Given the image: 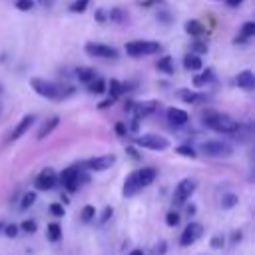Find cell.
I'll use <instances>...</instances> for the list:
<instances>
[{
	"label": "cell",
	"mask_w": 255,
	"mask_h": 255,
	"mask_svg": "<svg viewBox=\"0 0 255 255\" xmlns=\"http://www.w3.org/2000/svg\"><path fill=\"white\" fill-rule=\"evenodd\" d=\"M30 88L42 96V98H50V100H64L68 96L74 94V88L72 86H60V84H54V82H48L44 78H32L30 80Z\"/></svg>",
	"instance_id": "1"
},
{
	"label": "cell",
	"mask_w": 255,
	"mask_h": 255,
	"mask_svg": "<svg viewBox=\"0 0 255 255\" xmlns=\"http://www.w3.org/2000/svg\"><path fill=\"white\" fill-rule=\"evenodd\" d=\"M203 124H205L209 129L219 131V133H233V131L237 129V126H239L233 118L221 116V114H207L205 120H203Z\"/></svg>",
	"instance_id": "2"
},
{
	"label": "cell",
	"mask_w": 255,
	"mask_h": 255,
	"mask_svg": "<svg viewBox=\"0 0 255 255\" xmlns=\"http://www.w3.org/2000/svg\"><path fill=\"white\" fill-rule=\"evenodd\" d=\"M159 50H161V46L157 42H153V40H133V42H128L126 44V52L131 58L151 56V54H157Z\"/></svg>",
	"instance_id": "3"
},
{
	"label": "cell",
	"mask_w": 255,
	"mask_h": 255,
	"mask_svg": "<svg viewBox=\"0 0 255 255\" xmlns=\"http://www.w3.org/2000/svg\"><path fill=\"white\" fill-rule=\"evenodd\" d=\"M199 151L207 157H229L233 153V147L221 139H207V141H201Z\"/></svg>",
	"instance_id": "4"
},
{
	"label": "cell",
	"mask_w": 255,
	"mask_h": 255,
	"mask_svg": "<svg viewBox=\"0 0 255 255\" xmlns=\"http://www.w3.org/2000/svg\"><path fill=\"white\" fill-rule=\"evenodd\" d=\"M133 143L139 145V147H145V149H155V151H161V149H165L169 145V141L163 135H155V133L133 135Z\"/></svg>",
	"instance_id": "5"
},
{
	"label": "cell",
	"mask_w": 255,
	"mask_h": 255,
	"mask_svg": "<svg viewBox=\"0 0 255 255\" xmlns=\"http://www.w3.org/2000/svg\"><path fill=\"white\" fill-rule=\"evenodd\" d=\"M86 52L94 58H104V60H116L118 58V50L106 44H96V42H88L86 44Z\"/></svg>",
	"instance_id": "6"
},
{
	"label": "cell",
	"mask_w": 255,
	"mask_h": 255,
	"mask_svg": "<svg viewBox=\"0 0 255 255\" xmlns=\"http://www.w3.org/2000/svg\"><path fill=\"white\" fill-rule=\"evenodd\" d=\"M195 191V181L193 179H181L177 185H175V191H173V203L175 205H181L185 203L191 193Z\"/></svg>",
	"instance_id": "7"
},
{
	"label": "cell",
	"mask_w": 255,
	"mask_h": 255,
	"mask_svg": "<svg viewBox=\"0 0 255 255\" xmlns=\"http://www.w3.org/2000/svg\"><path fill=\"white\" fill-rule=\"evenodd\" d=\"M114 163H116V155H114V153H108V155L90 157V159H86L84 165H86L88 169H94V171H106V169H110Z\"/></svg>",
	"instance_id": "8"
},
{
	"label": "cell",
	"mask_w": 255,
	"mask_h": 255,
	"mask_svg": "<svg viewBox=\"0 0 255 255\" xmlns=\"http://www.w3.org/2000/svg\"><path fill=\"white\" fill-rule=\"evenodd\" d=\"M56 183H58V175H56V171H54L52 167L42 169L40 175L36 177V189H40V191H48V189H52Z\"/></svg>",
	"instance_id": "9"
},
{
	"label": "cell",
	"mask_w": 255,
	"mask_h": 255,
	"mask_svg": "<svg viewBox=\"0 0 255 255\" xmlns=\"http://www.w3.org/2000/svg\"><path fill=\"white\" fill-rule=\"evenodd\" d=\"M203 233V227L199 223H189L183 231H181V237H179V243L181 245H191L195 239H199Z\"/></svg>",
	"instance_id": "10"
},
{
	"label": "cell",
	"mask_w": 255,
	"mask_h": 255,
	"mask_svg": "<svg viewBox=\"0 0 255 255\" xmlns=\"http://www.w3.org/2000/svg\"><path fill=\"white\" fill-rule=\"evenodd\" d=\"M60 181L64 183V187H66L68 191H76L78 185H80V181H78V167H68V169H64L62 175H60Z\"/></svg>",
	"instance_id": "11"
},
{
	"label": "cell",
	"mask_w": 255,
	"mask_h": 255,
	"mask_svg": "<svg viewBox=\"0 0 255 255\" xmlns=\"http://www.w3.org/2000/svg\"><path fill=\"white\" fill-rule=\"evenodd\" d=\"M155 108H157V102H153V100L151 102H133V106H131L129 112H133L135 118H145V116L153 114Z\"/></svg>",
	"instance_id": "12"
},
{
	"label": "cell",
	"mask_w": 255,
	"mask_h": 255,
	"mask_svg": "<svg viewBox=\"0 0 255 255\" xmlns=\"http://www.w3.org/2000/svg\"><path fill=\"white\" fill-rule=\"evenodd\" d=\"M165 116H167L169 124H171V126H175V128L185 126V124H187V120H189L187 112H185V110H179V108H169Z\"/></svg>",
	"instance_id": "13"
},
{
	"label": "cell",
	"mask_w": 255,
	"mask_h": 255,
	"mask_svg": "<svg viewBox=\"0 0 255 255\" xmlns=\"http://www.w3.org/2000/svg\"><path fill=\"white\" fill-rule=\"evenodd\" d=\"M34 124V116H24L18 124H16V128L12 129V133H10V139H18V137H22L28 129H30V126Z\"/></svg>",
	"instance_id": "14"
},
{
	"label": "cell",
	"mask_w": 255,
	"mask_h": 255,
	"mask_svg": "<svg viewBox=\"0 0 255 255\" xmlns=\"http://www.w3.org/2000/svg\"><path fill=\"white\" fill-rule=\"evenodd\" d=\"M139 189H141V185H139V181H137V173H135V171H131V173L126 177V183H124L122 193H124L126 197H129V195L137 193Z\"/></svg>",
	"instance_id": "15"
},
{
	"label": "cell",
	"mask_w": 255,
	"mask_h": 255,
	"mask_svg": "<svg viewBox=\"0 0 255 255\" xmlns=\"http://www.w3.org/2000/svg\"><path fill=\"white\" fill-rule=\"evenodd\" d=\"M235 82H237L239 88H243V90H247V92H251V90L255 88V76H253L251 70H243V72H239V76H237Z\"/></svg>",
	"instance_id": "16"
},
{
	"label": "cell",
	"mask_w": 255,
	"mask_h": 255,
	"mask_svg": "<svg viewBox=\"0 0 255 255\" xmlns=\"http://www.w3.org/2000/svg\"><path fill=\"white\" fill-rule=\"evenodd\" d=\"M135 173H137V181L141 187H147L149 183H153V179L157 175V171L153 167H141V169H135Z\"/></svg>",
	"instance_id": "17"
},
{
	"label": "cell",
	"mask_w": 255,
	"mask_h": 255,
	"mask_svg": "<svg viewBox=\"0 0 255 255\" xmlns=\"http://www.w3.org/2000/svg\"><path fill=\"white\" fill-rule=\"evenodd\" d=\"M58 124H60V118H58V116H54V118L46 120V122L42 124V128L38 129V139H44L46 135H50V133L58 128Z\"/></svg>",
	"instance_id": "18"
},
{
	"label": "cell",
	"mask_w": 255,
	"mask_h": 255,
	"mask_svg": "<svg viewBox=\"0 0 255 255\" xmlns=\"http://www.w3.org/2000/svg\"><path fill=\"white\" fill-rule=\"evenodd\" d=\"M185 104H199V102H205V96L203 94H197V92H191V90H181L177 94Z\"/></svg>",
	"instance_id": "19"
},
{
	"label": "cell",
	"mask_w": 255,
	"mask_h": 255,
	"mask_svg": "<svg viewBox=\"0 0 255 255\" xmlns=\"http://www.w3.org/2000/svg\"><path fill=\"white\" fill-rule=\"evenodd\" d=\"M183 28H185V32L191 34V36H203V34H205V26H203L199 20H187Z\"/></svg>",
	"instance_id": "20"
},
{
	"label": "cell",
	"mask_w": 255,
	"mask_h": 255,
	"mask_svg": "<svg viewBox=\"0 0 255 255\" xmlns=\"http://www.w3.org/2000/svg\"><path fill=\"white\" fill-rule=\"evenodd\" d=\"M183 68L189 70V72L199 70V68H201V58H199L197 54H187V56L183 58Z\"/></svg>",
	"instance_id": "21"
},
{
	"label": "cell",
	"mask_w": 255,
	"mask_h": 255,
	"mask_svg": "<svg viewBox=\"0 0 255 255\" xmlns=\"http://www.w3.org/2000/svg\"><path fill=\"white\" fill-rule=\"evenodd\" d=\"M209 82H213V70H205L203 74H199V76L193 78V86H195V88H203V86H207Z\"/></svg>",
	"instance_id": "22"
},
{
	"label": "cell",
	"mask_w": 255,
	"mask_h": 255,
	"mask_svg": "<svg viewBox=\"0 0 255 255\" xmlns=\"http://www.w3.org/2000/svg\"><path fill=\"white\" fill-rule=\"evenodd\" d=\"M76 76H78V80H80V82L90 84V82L96 78V72H94L92 68H86V66H84V68H78V70H76Z\"/></svg>",
	"instance_id": "23"
},
{
	"label": "cell",
	"mask_w": 255,
	"mask_h": 255,
	"mask_svg": "<svg viewBox=\"0 0 255 255\" xmlns=\"http://www.w3.org/2000/svg\"><path fill=\"white\" fill-rule=\"evenodd\" d=\"M155 68H157L159 72L167 74V76L175 72V70H173V62H171V58H169V56H163V58H161V60H159V62L155 64Z\"/></svg>",
	"instance_id": "24"
},
{
	"label": "cell",
	"mask_w": 255,
	"mask_h": 255,
	"mask_svg": "<svg viewBox=\"0 0 255 255\" xmlns=\"http://www.w3.org/2000/svg\"><path fill=\"white\" fill-rule=\"evenodd\" d=\"M128 90H129L128 84H122V82H118V80H112V82H110V94H112V98H118V96H122V94L128 92Z\"/></svg>",
	"instance_id": "25"
},
{
	"label": "cell",
	"mask_w": 255,
	"mask_h": 255,
	"mask_svg": "<svg viewBox=\"0 0 255 255\" xmlns=\"http://www.w3.org/2000/svg\"><path fill=\"white\" fill-rule=\"evenodd\" d=\"M46 237H48V241H60V237H62V227H60L58 223H50L48 229H46Z\"/></svg>",
	"instance_id": "26"
},
{
	"label": "cell",
	"mask_w": 255,
	"mask_h": 255,
	"mask_svg": "<svg viewBox=\"0 0 255 255\" xmlns=\"http://www.w3.org/2000/svg\"><path fill=\"white\" fill-rule=\"evenodd\" d=\"M88 90H90L92 94H104V92H106V82L100 80V78H94V80L88 84Z\"/></svg>",
	"instance_id": "27"
},
{
	"label": "cell",
	"mask_w": 255,
	"mask_h": 255,
	"mask_svg": "<svg viewBox=\"0 0 255 255\" xmlns=\"http://www.w3.org/2000/svg\"><path fill=\"white\" fill-rule=\"evenodd\" d=\"M237 195L235 193H225L223 197H221V207L223 209H231V207H235L237 205Z\"/></svg>",
	"instance_id": "28"
},
{
	"label": "cell",
	"mask_w": 255,
	"mask_h": 255,
	"mask_svg": "<svg viewBox=\"0 0 255 255\" xmlns=\"http://www.w3.org/2000/svg\"><path fill=\"white\" fill-rule=\"evenodd\" d=\"M110 20L120 24V22H124V20H126V12H124L122 8H112V10H110Z\"/></svg>",
	"instance_id": "29"
},
{
	"label": "cell",
	"mask_w": 255,
	"mask_h": 255,
	"mask_svg": "<svg viewBox=\"0 0 255 255\" xmlns=\"http://www.w3.org/2000/svg\"><path fill=\"white\" fill-rule=\"evenodd\" d=\"M175 151L179 153V155H183V157H197V151L193 149V147H189V145H179V147H175Z\"/></svg>",
	"instance_id": "30"
},
{
	"label": "cell",
	"mask_w": 255,
	"mask_h": 255,
	"mask_svg": "<svg viewBox=\"0 0 255 255\" xmlns=\"http://www.w3.org/2000/svg\"><path fill=\"white\" fill-rule=\"evenodd\" d=\"M255 34V22H245L243 26H241V36L247 40V38H251Z\"/></svg>",
	"instance_id": "31"
},
{
	"label": "cell",
	"mask_w": 255,
	"mask_h": 255,
	"mask_svg": "<svg viewBox=\"0 0 255 255\" xmlns=\"http://www.w3.org/2000/svg\"><path fill=\"white\" fill-rule=\"evenodd\" d=\"M34 201H36V193H34V191H28V193H24L20 207H22V209H28L30 205H34Z\"/></svg>",
	"instance_id": "32"
},
{
	"label": "cell",
	"mask_w": 255,
	"mask_h": 255,
	"mask_svg": "<svg viewBox=\"0 0 255 255\" xmlns=\"http://www.w3.org/2000/svg\"><path fill=\"white\" fill-rule=\"evenodd\" d=\"M88 4H90V0H76V2H72L70 10L76 12V14H80V12H84L88 8Z\"/></svg>",
	"instance_id": "33"
},
{
	"label": "cell",
	"mask_w": 255,
	"mask_h": 255,
	"mask_svg": "<svg viewBox=\"0 0 255 255\" xmlns=\"http://www.w3.org/2000/svg\"><path fill=\"white\" fill-rule=\"evenodd\" d=\"M34 0H16V8L18 10H22V12H28V10H32L34 8Z\"/></svg>",
	"instance_id": "34"
},
{
	"label": "cell",
	"mask_w": 255,
	"mask_h": 255,
	"mask_svg": "<svg viewBox=\"0 0 255 255\" xmlns=\"http://www.w3.org/2000/svg\"><path fill=\"white\" fill-rule=\"evenodd\" d=\"M165 223H167L169 227H175V225L179 223V213H177V211H169V213L165 215Z\"/></svg>",
	"instance_id": "35"
},
{
	"label": "cell",
	"mask_w": 255,
	"mask_h": 255,
	"mask_svg": "<svg viewBox=\"0 0 255 255\" xmlns=\"http://www.w3.org/2000/svg\"><path fill=\"white\" fill-rule=\"evenodd\" d=\"M191 50L195 54H203V52H207V44L205 42H199V40H193L191 42Z\"/></svg>",
	"instance_id": "36"
},
{
	"label": "cell",
	"mask_w": 255,
	"mask_h": 255,
	"mask_svg": "<svg viewBox=\"0 0 255 255\" xmlns=\"http://www.w3.org/2000/svg\"><path fill=\"white\" fill-rule=\"evenodd\" d=\"M94 215H96V209H94L92 205H86V207L82 209V219H84V221H90V219H94Z\"/></svg>",
	"instance_id": "37"
},
{
	"label": "cell",
	"mask_w": 255,
	"mask_h": 255,
	"mask_svg": "<svg viewBox=\"0 0 255 255\" xmlns=\"http://www.w3.org/2000/svg\"><path fill=\"white\" fill-rule=\"evenodd\" d=\"M20 229H24L26 233H34V231H36V221H32V219H24L22 225H20Z\"/></svg>",
	"instance_id": "38"
},
{
	"label": "cell",
	"mask_w": 255,
	"mask_h": 255,
	"mask_svg": "<svg viewBox=\"0 0 255 255\" xmlns=\"http://www.w3.org/2000/svg\"><path fill=\"white\" fill-rule=\"evenodd\" d=\"M50 213L56 215V217H64V207L60 203H52L50 205Z\"/></svg>",
	"instance_id": "39"
},
{
	"label": "cell",
	"mask_w": 255,
	"mask_h": 255,
	"mask_svg": "<svg viewBox=\"0 0 255 255\" xmlns=\"http://www.w3.org/2000/svg\"><path fill=\"white\" fill-rule=\"evenodd\" d=\"M18 225L16 223H10V225H4V233L8 235V237H16V233H18Z\"/></svg>",
	"instance_id": "40"
},
{
	"label": "cell",
	"mask_w": 255,
	"mask_h": 255,
	"mask_svg": "<svg viewBox=\"0 0 255 255\" xmlns=\"http://www.w3.org/2000/svg\"><path fill=\"white\" fill-rule=\"evenodd\" d=\"M211 247H215V249H221V247H223V237H221V235L213 237V239H211Z\"/></svg>",
	"instance_id": "41"
},
{
	"label": "cell",
	"mask_w": 255,
	"mask_h": 255,
	"mask_svg": "<svg viewBox=\"0 0 255 255\" xmlns=\"http://www.w3.org/2000/svg\"><path fill=\"white\" fill-rule=\"evenodd\" d=\"M112 213H114V211H112V207H106V209H104V213H102V217H100V221H102V223H106V221L110 219V215H112Z\"/></svg>",
	"instance_id": "42"
},
{
	"label": "cell",
	"mask_w": 255,
	"mask_h": 255,
	"mask_svg": "<svg viewBox=\"0 0 255 255\" xmlns=\"http://www.w3.org/2000/svg\"><path fill=\"white\" fill-rule=\"evenodd\" d=\"M137 128H139V118H135V116H133V118H131V124H129V129L135 133V131H137Z\"/></svg>",
	"instance_id": "43"
},
{
	"label": "cell",
	"mask_w": 255,
	"mask_h": 255,
	"mask_svg": "<svg viewBox=\"0 0 255 255\" xmlns=\"http://www.w3.org/2000/svg\"><path fill=\"white\" fill-rule=\"evenodd\" d=\"M116 133H118V135H126V133H128L126 126H124V124H116Z\"/></svg>",
	"instance_id": "44"
},
{
	"label": "cell",
	"mask_w": 255,
	"mask_h": 255,
	"mask_svg": "<svg viewBox=\"0 0 255 255\" xmlns=\"http://www.w3.org/2000/svg\"><path fill=\"white\" fill-rule=\"evenodd\" d=\"M54 2H56V0H38V4H40L42 8H52Z\"/></svg>",
	"instance_id": "45"
},
{
	"label": "cell",
	"mask_w": 255,
	"mask_h": 255,
	"mask_svg": "<svg viewBox=\"0 0 255 255\" xmlns=\"http://www.w3.org/2000/svg\"><path fill=\"white\" fill-rule=\"evenodd\" d=\"M114 102H116V98H108V100H104V102L100 104V108H110Z\"/></svg>",
	"instance_id": "46"
},
{
	"label": "cell",
	"mask_w": 255,
	"mask_h": 255,
	"mask_svg": "<svg viewBox=\"0 0 255 255\" xmlns=\"http://www.w3.org/2000/svg\"><path fill=\"white\" fill-rule=\"evenodd\" d=\"M96 20H98V22H104V20H106L104 10H98V12H96Z\"/></svg>",
	"instance_id": "47"
},
{
	"label": "cell",
	"mask_w": 255,
	"mask_h": 255,
	"mask_svg": "<svg viewBox=\"0 0 255 255\" xmlns=\"http://www.w3.org/2000/svg\"><path fill=\"white\" fill-rule=\"evenodd\" d=\"M153 4H163V0H145V2H143L145 8H147V6H153Z\"/></svg>",
	"instance_id": "48"
},
{
	"label": "cell",
	"mask_w": 255,
	"mask_h": 255,
	"mask_svg": "<svg viewBox=\"0 0 255 255\" xmlns=\"http://www.w3.org/2000/svg\"><path fill=\"white\" fill-rule=\"evenodd\" d=\"M225 2H227L229 6H239V4L243 2V0H225Z\"/></svg>",
	"instance_id": "49"
},
{
	"label": "cell",
	"mask_w": 255,
	"mask_h": 255,
	"mask_svg": "<svg viewBox=\"0 0 255 255\" xmlns=\"http://www.w3.org/2000/svg\"><path fill=\"white\" fill-rule=\"evenodd\" d=\"M128 153H131V155H133V157H135V159H137V157H139V155H137V153H135V149H133V147H128Z\"/></svg>",
	"instance_id": "50"
},
{
	"label": "cell",
	"mask_w": 255,
	"mask_h": 255,
	"mask_svg": "<svg viewBox=\"0 0 255 255\" xmlns=\"http://www.w3.org/2000/svg\"><path fill=\"white\" fill-rule=\"evenodd\" d=\"M129 255H143V251H141V249H133Z\"/></svg>",
	"instance_id": "51"
},
{
	"label": "cell",
	"mask_w": 255,
	"mask_h": 255,
	"mask_svg": "<svg viewBox=\"0 0 255 255\" xmlns=\"http://www.w3.org/2000/svg\"><path fill=\"white\" fill-rule=\"evenodd\" d=\"M241 239V233H233V241H239Z\"/></svg>",
	"instance_id": "52"
},
{
	"label": "cell",
	"mask_w": 255,
	"mask_h": 255,
	"mask_svg": "<svg viewBox=\"0 0 255 255\" xmlns=\"http://www.w3.org/2000/svg\"><path fill=\"white\" fill-rule=\"evenodd\" d=\"M0 231H4V223L2 221H0Z\"/></svg>",
	"instance_id": "53"
}]
</instances>
